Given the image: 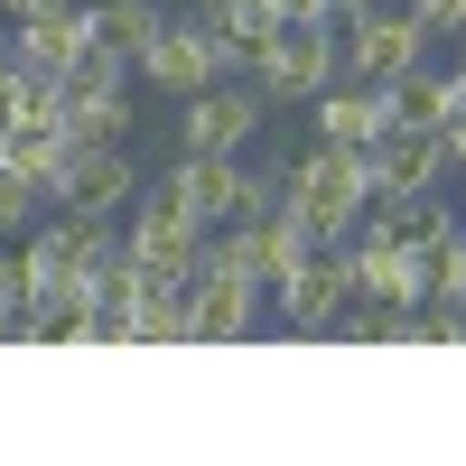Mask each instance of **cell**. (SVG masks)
Listing matches in <instances>:
<instances>
[{"label":"cell","mask_w":466,"mask_h":466,"mask_svg":"<svg viewBox=\"0 0 466 466\" xmlns=\"http://www.w3.org/2000/svg\"><path fill=\"white\" fill-rule=\"evenodd\" d=\"M280 206L308 224V243H355V224H364V206H373V159H364V149H345V140H318L308 159H289Z\"/></svg>","instance_id":"6da1fadb"},{"label":"cell","mask_w":466,"mask_h":466,"mask_svg":"<svg viewBox=\"0 0 466 466\" xmlns=\"http://www.w3.org/2000/svg\"><path fill=\"white\" fill-rule=\"evenodd\" d=\"M243 75H252V94L270 103V112H308L327 85H336V28L327 19H280V28H261L252 37V56H243Z\"/></svg>","instance_id":"7a4b0ae2"},{"label":"cell","mask_w":466,"mask_h":466,"mask_svg":"<svg viewBox=\"0 0 466 466\" xmlns=\"http://www.w3.org/2000/svg\"><path fill=\"white\" fill-rule=\"evenodd\" d=\"M270 122V103L252 94V75H215L177 103V149L187 159H233V149H252Z\"/></svg>","instance_id":"3957f363"},{"label":"cell","mask_w":466,"mask_h":466,"mask_svg":"<svg viewBox=\"0 0 466 466\" xmlns=\"http://www.w3.org/2000/svg\"><path fill=\"white\" fill-rule=\"evenodd\" d=\"M420 56H430V37H420L392 0H373V10L336 19V75H345V85H392V75H410Z\"/></svg>","instance_id":"277c9868"},{"label":"cell","mask_w":466,"mask_h":466,"mask_svg":"<svg viewBox=\"0 0 466 466\" xmlns=\"http://www.w3.org/2000/svg\"><path fill=\"white\" fill-rule=\"evenodd\" d=\"M140 197V159H131V140H75L66 149V168L47 187V206H75V215H112L122 224Z\"/></svg>","instance_id":"5b68a950"},{"label":"cell","mask_w":466,"mask_h":466,"mask_svg":"<svg viewBox=\"0 0 466 466\" xmlns=\"http://www.w3.org/2000/svg\"><path fill=\"white\" fill-rule=\"evenodd\" d=\"M270 299H280V318H289L299 336H327L336 308L355 299V252H345V243H318L299 270H280V280H270Z\"/></svg>","instance_id":"8992f818"},{"label":"cell","mask_w":466,"mask_h":466,"mask_svg":"<svg viewBox=\"0 0 466 466\" xmlns=\"http://www.w3.org/2000/svg\"><path fill=\"white\" fill-rule=\"evenodd\" d=\"M261 299L243 270H224V261H197V280H187V345H243L261 327Z\"/></svg>","instance_id":"52a82bcc"},{"label":"cell","mask_w":466,"mask_h":466,"mask_svg":"<svg viewBox=\"0 0 466 466\" xmlns=\"http://www.w3.org/2000/svg\"><path fill=\"white\" fill-rule=\"evenodd\" d=\"M373 197H430V187H448V149H439V131H382L373 149Z\"/></svg>","instance_id":"ba28073f"},{"label":"cell","mask_w":466,"mask_h":466,"mask_svg":"<svg viewBox=\"0 0 466 466\" xmlns=\"http://www.w3.org/2000/svg\"><path fill=\"white\" fill-rule=\"evenodd\" d=\"M85 47H94L85 0H75V10H56V19H10V66H19V75H47V85H56V75L85 56Z\"/></svg>","instance_id":"9c48e42d"},{"label":"cell","mask_w":466,"mask_h":466,"mask_svg":"<svg viewBox=\"0 0 466 466\" xmlns=\"http://www.w3.org/2000/svg\"><path fill=\"white\" fill-rule=\"evenodd\" d=\"M448 224H457V215H448V197H439V187H430V197H373V206H364V224H355V243H401V252H430Z\"/></svg>","instance_id":"30bf717a"},{"label":"cell","mask_w":466,"mask_h":466,"mask_svg":"<svg viewBox=\"0 0 466 466\" xmlns=\"http://www.w3.org/2000/svg\"><path fill=\"white\" fill-rule=\"evenodd\" d=\"M308 112H318V140H345V149H373L382 131H392V103H382V85H345V75H336V85L308 103Z\"/></svg>","instance_id":"8fae6325"},{"label":"cell","mask_w":466,"mask_h":466,"mask_svg":"<svg viewBox=\"0 0 466 466\" xmlns=\"http://www.w3.org/2000/svg\"><path fill=\"white\" fill-rule=\"evenodd\" d=\"M85 28H94V47L112 66H140L149 37L168 28V10H159V0H85Z\"/></svg>","instance_id":"7c38bea8"},{"label":"cell","mask_w":466,"mask_h":466,"mask_svg":"<svg viewBox=\"0 0 466 466\" xmlns=\"http://www.w3.org/2000/svg\"><path fill=\"white\" fill-rule=\"evenodd\" d=\"M66 122H0V177H19V187H37L47 197L56 187V168H66Z\"/></svg>","instance_id":"4fadbf2b"},{"label":"cell","mask_w":466,"mask_h":466,"mask_svg":"<svg viewBox=\"0 0 466 466\" xmlns=\"http://www.w3.org/2000/svg\"><path fill=\"white\" fill-rule=\"evenodd\" d=\"M345 252H355V289L364 299H382V308H420V299H430L420 252H401V243H345Z\"/></svg>","instance_id":"5bb4252c"},{"label":"cell","mask_w":466,"mask_h":466,"mask_svg":"<svg viewBox=\"0 0 466 466\" xmlns=\"http://www.w3.org/2000/svg\"><path fill=\"white\" fill-rule=\"evenodd\" d=\"M382 103H392L401 131H439V122H448V75L410 66V75H392V85H382Z\"/></svg>","instance_id":"9a60e30c"},{"label":"cell","mask_w":466,"mask_h":466,"mask_svg":"<svg viewBox=\"0 0 466 466\" xmlns=\"http://www.w3.org/2000/svg\"><path fill=\"white\" fill-rule=\"evenodd\" d=\"M131 122H140V112H131V85H122V94H75V103H66V140H131Z\"/></svg>","instance_id":"2e32d148"},{"label":"cell","mask_w":466,"mask_h":466,"mask_svg":"<svg viewBox=\"0 0 466 466\" xmlns=\"http://www.w3.org/2000/svg\"><path fill=\"white\" fill-rule=\"evenodd\" d=\"M392 318H401V308H382V299L355 289V299L336 308V336H345V345H392Z\"/></svg>","instance_id":"e0dca14e"},{"label":"cell","mask_w":466,"mask_h":466,"mask_svg":"<svg viewBox=\"0 0 466 466\" xmlns=\"http://www.w3.org/2000/svg\"><path fill=\"white\" fill-rule=\"evenodd\" d=\"M206 19H215V28H233V37L252 47L261 28H280V0H206Z\"/></svg>","instance_id":"ac0fdd59"},{"label":"cell","mask_w":466,"mask_h":466,"mask_svg":"<svg viewBox=\"0 0 466 466\" xmlns=\"http://www.w3.org/2000/svg\"><path fill=\"white\" fill-rule=\"evenodd\" d=\"M401 19H410L420 37H430V47H439V37H457V19H466V0H401Z\"/></svg>","instance_id":"d6986e66"},{"label":"cell","mask_w":466,"mask_h":466,"mask_svg":"<svg viewBox=\"0 0 466 466\" xmlns=\"http://www.w3.org/2000/svg\"><path fill=\"white\" fill-rule=\"evenodd\" d=\"M37 206H47V197H37V187L0 177V233H28V224H37Z\"/></svg>","instance_id":"ffe728a7"},{"label":"cell","mask_w":466,"mask_h":466,"mask_svg":"<svg viewBox=\"0 0 466 466\" xmlns=\"http://www.w3.org/2000/svg\"><path fill=\"white\" fill-rule=\"evenodd\" d=\"M10 318H19V252L0 243V345H10Z\"/></svg>","instance_id":"44dd1931"},{"label":"cell","mask_w":466,"mask_h":466,"mask_svg":"<svg viewBox=\"0 0 466 466\" xmlns=\"http://www.w3.org/2000/svg\"><path fill=\"white\" fill-rule=\"evenodd\" d=\"M439 149H448V177H466V122H448V131H439Z\"/></svg>","instance_id":"7402d4cb"},{"label":"cell","mask_w":466,"mask_h":466,"mask_svg":"<svg viewBox=\"0 0 466 466\" xmlns=\"http://www.w3.org/2000/svg\"><path fill=\"white\" fill-rule=\"evenodd\" d=\"M10 94H19V66L0 56V122H10Z\"/></svg>","instance_id":"603a6c76"},{"label":"cell","mask_w":466,"mask_h":466,"mask_svg":"<svg viewBox=\"0 0 466 466\" xmlns=\"http://www.w3.org/2000/svg\"><path fill=\"white\" fill-rule=\"evenodd\" d=\"M457 224H466V215H457Z\"/></svg>","instance_id":"cb8c5ba5"}]
</instances>
